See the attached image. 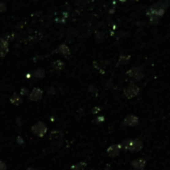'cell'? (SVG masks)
Segmentation results:
<instances>
[{"label": "cell", "instance_id": "44dd1931", "mask_svg": "<svg viewBox=\"0 0 170 170\" xmlns=\"http://www.w3.org/2000/svg\"><path fill=\"white\" fill-rule=\"evenodd\" d=\"M26 170H36L35 168H33V167H29V168H27Z\"/></svg>", "mask_w": 170, "mask_h": 170}, {"label": "cell", "instance_id": "52a82bcc", "mask_svg": "<svg viewBox=\"0 0 170 170\" xmlns=\"http://www.w3.org/2000/svg\"><path fill=\"white\" fill-rule=\"evenodd\" d=\"M138 123H139V118L135 115H128L123 120V125H125V126L133 127V126L137 125Z\"/></svg>", "mask_w": 170, "mask_h": 170}, {"label": "cell", "instance_id": "3957f363", "mask_svg": "<svg viewBox=\"0 0 170 170\" xmlns=\"http://www.w3.org/2000/svg\"><path fill=\"white\" fill-rule=\"evenodd\" d=\"M126 74H127V76H129L132 79L137 80V81H140V80H142V79L145 77L144 69H143V67H141V66L131 68V69L127 70Z\"/></svg>", "mask_w": 170, "mask_h": 170}, {"label": "cell", "instance_id": "4fadbf2b", "mask_svg": "<svg viewBox=\"0 0 170 170\" xmlns=\"http://www.w3.org/2000/svg\"><path fill=\"white\" fill-rule=\"evenodd\" d=\"M51 67L53 68L54 70H61L64 67V63L61 60H55V61L51 63Z\"/></svg>", "mask_w": 170, "mask_h": 170}, {"label": "cell", "instance_id": "277c9868", "mask_svg": "<svg viewBox=\"0 0 170 170\" xmlns=\"http://www.w3.org/2000/svg\"><path fill=\"white\" fill-rule=\"evenodd\" d=\"M32 132L38 137H43L47 132V126L44 122H37L32 126Z\"/></svg>", "mask_w": 170, "mask_h": 170}, {"label": "cell", "instance_id": "5b68a950", "mask_svg": "<svg viewBox=\"0 0 170 170\" xmlns=\"http://www.w3.org/2000/svg\"><path fill=\"white\" fill-rule=\"evenodd\" d=\"M139 92H140V88L135 84L128 85L127 87L124 89V95H125L128 99H131V98H134L135 96H137Z\"/></svg>", "mask_w": 170, "mask_h": 170}, {"label": "cell", "instance_id": "7402d4cb", "mask_svg": "<svg viewBox=\"0 0 170 170\" xmlns=\"http://www.w3.org/2000/svg\"><path fill=\"white\" fill-rule=\"evenodd\" d=\"M165 1H167L168 3H170V0H165Z\"/></svg>", "mask_w": 170, "mask_h": 170}, {"label": "cell", "instance_id": "7c38bea8", "mask_svg": "<svg viewBox=\"0 0 170 170\" xmlns=\"http://www.w3.org/2000/svg\"><path fill=\"white\" fill-rule=\"evenodd\" d=\"M22 101H23V99H22L21 95H17V94H13L10 98V102L14 105H20Z\"/></svg>", "mask_w": 170, "mask_h": 170}, {"label": "cell", "instance_id": "8992f818", "mask_svg": "<svg viewBox=\"0 0 170 170\" xmlns=\"http://www.w3.org/2000/svg\"><path fill=\"white\" fill-rule=\"evenodd\" d=\"M122 147H121V144H113L111 146H109L106 152L108 154V156L110 157H116L119 155L120 151H121Z\"/></svg>", "mask_w": 170, "mask_h": 170}, {"label": "cell", "instance_id": "9c48e42d", "mask_svg": "<svg viewBox=\"0 0 170 170\" xmlns=\"http://www.w3.org/2000/svg\"><path fill=\"white\" fill-rule=\"evenodd\" d=\"M9 51V43L6 39L0 40V57H5Z\"/></svg>", "mask_w": 170, "mask_h": 170}, {"label": "cell", "instance_id": "e0dca14e", "mask_svg": "<svg viewBox=\"0 0 170 170\" xmlns=\"http://www.w3.org/2000/svg\"><path fill=\"white\" fill-rule=\"evenodd\" d=\"M129 59H130V56H121L120 59H119V62L125 64V63H127L128 61H129Z\"/></svg>", "mask_w": 170, "mask_h": 170}, {"label": "cell", "instance_id": "9a60e30c", "mask_svg": "<svg viewBox=\"0 0 170 170\" xmlns=\"http://www.w3.org/2000/svg\"><path fill=\"white\" fill-rule=\"evenodd\" d=\"M86 165H87V164H86V162L80 161V162H78V163L71 166V169H72V170H83L86 167Z\"/></svg>", "mask_w": 170, "mask_h": 170}, {"label": "cell", "instance_id": "ac0fdd59", "mask_svg": "<svg viewBox=\"0 0 170 170\" xmlns=\"http://www.w3.org/2000/svg\"><path fill=\"white\" fill-rule=\"evenodd\" d=\"M7 165L5 164L4 161H0V170H6Z\"/></svg>", "mask_w": 170, "mask_h": 170}, {"label": "cell", "instance_id": "d6986e66", "mask_svg": "<svg viewBox=\"0 0 170 170\" xmlns=\"http://www.w3.org/2000/svg\"><path fill=\"white\" fill-rule=\"evenodd\" d=\"M20 94L21 95H26V94H28V90L26 88H22L21 91H20Z\"/></svg>", "mask_w": 170, "mask_h": 170}, {"label": "cell", "instance_id": "ba28073f", "mask_svg": "<svg viewBox=\"0 0 170 170\" xmlns=\"http://www.w3.org/2000/svg\"><path fill=\"white\" fill-rule=\"evenodd\" d=\"M43 91L40 88H34L31 92L29 93V99L31 101H38L42 98Z\"/></svg>", "mask_w": 170, "mask_h": 170}, {"label": "cell", "instance_id": "30bf717a", "mask_svg": "<svg viewBox=\"0 0 170 170\" xmlns=\"http://www.w3.org/2000/svg\"><path fill=\"white\" fill-rule=\"evenodd\" d=\"M131 166L135 170H143L146 166V161L142 158H139V159H135L131 162Z\"/></svg>", "mask_w": 170, "mask_h": 170}, {"label": "cell", "instance_id": "5bb4252c", "mask_svg": "<svg viewBox=\"0 0 170 170\" xmlns=\"http://www.w3.org/2000/svg\"><path fill=\"white\" fill-rule=\"evenodd\" d=\"M32 75L36 78H43L45 76V70L43 69V68H38V69L33 71Z\"/></svg>", "mask_w": 170, "mask_h": 170}, {"label": "cell", "instance_id": "ffe728a7", "mask_svg": "<svg viewBox=\"0 0 170 170\" xmlns=\"http://www.w3.org/2000/svg\"><path fill=\"white\" fill-rule=\"evenodd\" d=\"M96 120H98V122H102L104 120V117H98Z\"/></svg>", "mask_w": 170, "mask_h": 170}, {"label": "cell", "instance_id": "6da1fadb", "mask_svg": "<svg viewBox=\"0 0 170 170\" xmlns=\"http://www.w3.org/2000/svg\"><path fill=\"white\" fill-rule=\"evenodd\" d=\"M169 4L170 3L165 1V0H160V1H158L155 4L149 7V9L147 10V15L149 16L151 24H156L159 21Z\"/></svg>", "mask_w": 170, "mask_h": 170}, {"label": "cell", "instance_id": "2e32d148", "mask_svg": "<svg viewBox=\"0 0 170 170\" xmlns=\"http://www.w3.org/2000/svg\"><path fill=\"white\" fill-rule=\"evenodd\" d=\"M7 10V4L4 1H0V13L5 12Z\"/></svg>", "mask_w": 170, "mask_h": 170}, {"label": "cell", "instance_id": "7a4b0ae2", "mask_svg": "<svg viewBox=\"0 0 170 170\" xmlns=\"http://www.w3.org/2000/svg\"><path fill=\"white\" fill-rule=\"evenodd\" d=\"M121 147L127 151L131 152H138L143 148V142L139 138L126 139L121 143Z\"/></svg>", "mask_w": 170, "mask_h": 170}, {"label": "cell", "instance_id": "8fae6325", "mask_svg": "<svg viewBox=\"0 0 170 170\" xmlns=\"http://www.w3.org/2000/svg\"><path fill=\"white\" fill-rule=\"evenodd\" d=\"M56 52L62 56H68L70 54V49L66 44H60L56 49Z\"/></svg>", "mask_w": 170, "mask_h": 170}]
</instances>
